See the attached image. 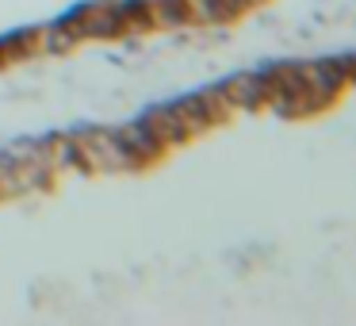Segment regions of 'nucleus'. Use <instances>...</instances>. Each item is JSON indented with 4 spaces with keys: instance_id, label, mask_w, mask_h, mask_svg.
I'll return each instance as SVG.
<instances>
[{
    "instance_id": "0eeeda50",
    "label": "nucleus",
    "mask_w": 356,
    "mask_h": 326,
    "mask_svg": "<svg viewBox=\"0 0 356 326\" xmlns=\"http://www.w3.org/2000/svg\"><path fill=\"white\" fill-rule=\"evenodd\" d=\"M4 196H19L16 188V162H12L8 154H0V200Z\"/></svg>"
},
{
    "instance_id": "f257e3e1",
    "label": "nucleus",
    "mask_w": 356,
    "mask_h": 326,
    "mask_svg": "<svg viewBox=\"0 0 356 326\" xmlns=\"http://www.w3.org/2000/svg\"><path fill=\"white\" fill-rule=\"evenodd\" d=\"M62 27L77 42L81 39H115V35H127L123 31V16H119V4H111V0H96V4L77 8Z\"/></svg>"
},
{
    "instance_id": "f03ea898",
    "label": "nucleus",
    "mask_w": 356,
    "mask_h": 326,
    "mask_svg": "<svg viewBox=\"0 0 356 326\" xmlns=\"http://www.w3.org/2000/svg\"><path fill=\"white\" fill-rule=\"evenodd\" d=\"M115 134H119V142H123V150H127V154H131L138 165L154 162V157L165 150L161 142H157L154 134L146 131V123H142V119H138V123H127V127H115Z\"/></svg>"
},
{
    "instance_id": "39448f33",
    "label": "nucleus",
    "mask_w": 356,
    "mask_h": 326,
    "mask_svg": "<svg viewBox=\"0 0 356 326\" xmlns=\"http://www.w3.org/2000/svg\"><path fill=\"white\" fill-rule=\"evenodd\" d=\"M35 47H39V54H62V50L77 47V39L65 27H42V31H35Z\"/></svg>"
},
{
    "instance_id": "20e7f679",
    "label": "nucleus",
    "mask_w": 356,
    "mask_h": 326,
    "mask_svg": "<svg viewBox=\"0 0 356 326\" xmlns=\"http://www.w3.org/2000/svg\"><path fill=\"white\" fill-rule=\"evenodd\" d=\"M188 4L184 0H149V27H177L188 24Z\"/></svg>"
},
{
    "instance_id": "6e6552de",
    "label": "nucleus",
    "mask_w": 356,
    "mask_h": 326,
    "mask_svg": "<svg viewBox=\"0 0 356 326\" xmlns=\"http://www.w3.org/2000/svg\"><path fill=\"white\" fill-rule=\"evenodd\" d=\"M215 8H218V20H234V16H241L245 8H253V0H215Z\"/></svg>"
},
{
    "instance_id": "1a4fd4ad",
    "label": "nucleus",
    "mask_w": 356,
    "mask_h": 326,
    "mask_svg": "<svg viewBox=\"0 0 356 326\" xmlns=\"http://www.w3.org/2000/svg\"><path fill=\"white\" fill-rule=\"evenodd\" d=\"M253 4H257V0H253Z\"/></svg>"
},
{
    "instance_id": "7ed1b4c3",
    "label": "nucleus",
    "mask_w": 356,
    "mask_h": 326,
    "mask_svg": "<svg viewBox=\"0 0 356 326\" xmlns=\"http://www.w3.org/2000/svg\"><path fill=\"white\" fill-rule=\"evenodd\" d=\"M142 123H146V131L154 134V139L161 142V146H172V142H184V139H188V134H184V127H180L177 119H172V111H169V108L149 111V116L142 119Z\"/></svg>"
},
{
    "instance_id": "423d86ee",
    "label": "nucleus",
    "mask_w": 356,
    "mask_h": 326,
    "mask_svg": "<svg viewBox=\"0 0 356 326\" xmlns=\"http://www.w3.org/2000/svg\"><path fill=\"white\" fill-rule=\"evenodd\" d=\"M31 54H39V47H35V31H27V35H12V39L0 42V65L19 62V58H31Z\"/></svg>"
}]
</instances>
